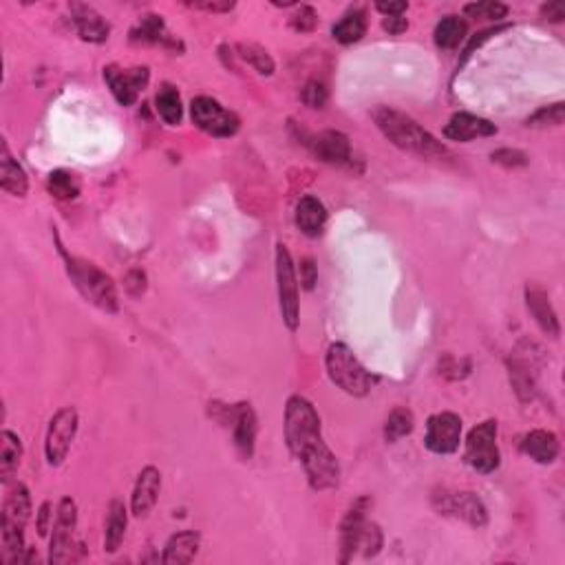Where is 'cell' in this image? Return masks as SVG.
<instances>
[{
  "label": "cell",
  "instance_id": "cell-1",
  "mask_svg": "<svg viewBox=\"0 0 565 565\" xmlns=\"http://www.w3.org/2000/svg\"><path fill=\"white\" fill-rule=\"evenodd\" d=\"M285 444L303 464L309 486L314 491H332L340 483L338 457L325 442L320 417L314 404L303 395H292L285 404Z\"/></svg>",
  "mask_w": 565,
  "mask_h": 565
},
{
  "label": "cell",
  "instance_id": "cell-2",
  "mask_svg": "<svg viewBox=\"0 0 565 565\" xmlns=\"http://www.w3.org/2000/svg\"><path fill=\"white\" fill-rule=\"evenodd\" d=\"M374 122L391 144L409 152V155L426 161H444L453 157L451 151L437 137H433L424 126L417 124L414 117L402 113L398 109L378 106L374 111Z\"/></svg>",
  "mask_w": 565,
  "mask_h": 565
},
{
  "label": "cell",
  "instance_id": "cell-3",
  "mask_svg": "<svg viewBox=\"0 0 565 565\" xmlns=\"http://www.w3.org/2000/svg\"><path fill=\"white\" fill-rule=\"evenodd\" d=\"M32 517V495L24 483H14L7 491L0 512V541H3V561L23 563L24 557V528Z\"/></svg>",
  "mask_w": 565,
  "mask_h": 565
},
{
  "label": "cell",
  "instance_id": "cell-4",
  "mask_svg": "<svg viewBox=\"0 0 565 565\" xmlns=\"http://www.w3.org/2000/svg\"><path fill=\"white\" fill-rule=\"evenodd\" d=\"M67 263V272L73 281L75 289H78L83 297L89 300L91 305L102 309L106 314H115L120 309V300H117V289L113 278L100 269L95 263L86 261V258L69 257L64 249H60Z\"/></svg>",
  "mask_w": 565,
  "mask_h": 565
},
{
  "label": "cell",
  "instance_id": "cell-5",
  "mask_svg": "<svg viewBox=\"0 0 565 565\" xmlns=\"http://www.w3.org/2000/svg\"><path fill=\"white\" fill-rule=\"evenodd\" d=\"M325 365H327L329 380L347 395H354V398H365L374 389V385L378 383V375L366 371L363 363L354 356V351L345 343L329 345Z\"/></svg>",
  "mask_w": 565,
  "mask_h": 565
},
{
  "label": "cell",
  "instance_id": "cell-6",
  "mask_svg": "<svg viewBox=\"0 0 565 565\" xmlns=\"http://www.w3.org/2000/svg\"><path fill=\"white\" fill-rule=\"evenodd\" d=\"M497 420H486L471 429L466 437L464 460L472 471L491 475L502 464V453L497 446Z\"/></svg>",
  "mask_w": 565,
  "mask_h": 565
},
{
  "label": "cell",
  "instance_id": "cell-7",
  "mask_svg": "<svg viewBox=\"0 0 565 565\" xmlns=\"http://www.w3.org/2000/svg\"><path fill=\"white\" fill-rule=\"evenodd\" d=\"M75 528H78V506L71 497H63L55 512V521L51 526V541H49V563H69L75 559Z\"/></svg>",
  "mask_w": 565,
  "mask_h": 565
},
{
  "label": "cell",
  "instance_id": "cell-8",
  "mask_svg": "<svg viewBox=\"0 0 565 565\" xmlns=\"http://www.w3.org/2000/svg\"><path fill=\"white\" fill-rule=\"evenodd\" d=\"M277 287H278V307L285 327L289 332L298 329L300 318V303H298V278L297 268H294L292 254L289 249L278 243L277 246Z\"/></svg>",
  "mask_w": 565,
  "mask_h": 565
},
{
  "label": "cell",
  "instance_id": "cell-9",
  "mask_svg": "<svg viewBox=\"0 0 565 565\" xmlns=\"http://www.w3.org/2000/svg\"><path fill=\"white\" fill-rule=\"evenodd\" d=\"M190 117L197 129L212 137H232L241 126L237 113L223 109L217 100L208 98V95L192 100Z\"/></svg>",
  "mask_w": 565,
  "mask_h": 565
},
{
  "label": "cell",
  "instance_id": "cell-10",
  "mask_svg": "<svg viewBox=\"0 0 565 565\" xmlns=\"http://www.w3.org/2000/svg\"><path fill=\"white\" fill-rule=\"evenodd\" d=\"M78 411L73 406H64L51 417L47 437H44V455L51 466H60L67 460L78 433Z\"/></svg>",
  "mask_w": 565,
  "mask_h": 565
},
{
  "label": "cell",
  "instance_id": "cell-11",
  "mask_svg": "<svg viewBox=\"0 0 565 565\" xmlns=\"http://www.w3.org/2000/svg\"><path fill=\"white\" fill-rule=\"evenodd\" d=\"M433 508L440 515L462 519V521H466L472 528H483L488 523L486 506H483V502L475 492L440 491L433 495Z\"/></svg>",
  "mask_w": 565,
  "mask_h": 565
},
{
  "label": "cell",
  "instance_id": "cell-12",
  "mask_svg": "<svg viewBox=\"0 0 565 565\" xmlns=\"http://www.w3.org/2000/svg\"><path fill=\"white\" fill-rule=\"evenodd\" d=\"M300 141L312 151L314 157H318L325 164L340 168H354L356 164L349 137L340 133V131H323L318 135H303Z\"/></svg>",
  "mask_w": 565,
  "mask_h": 565
},
{
  "label": "cell",
  "instance_id": "cell-13",
  "mask_svg": "<svg viewBox=\"0 0 565 565\" xmlns=\"http://www.w3.org/2000/svg\"><path fill=\"white\" fill-rule=\"evenodd\" d=\"M462 442V417L451 414V411H442L429 417L426 422V435L424 446L435 455H451L460 449Z\"/></svg>",
  "mask_w": 565,
  "mask_h": 565
},
{
  "label": "cell",
  "instance_id": "cell-14",
  "mask_svg": "<svg viewBox=\"0 0 565 565\" xmlns=\"http://www.w3.org/2000/svg\"><path fill=\"white\" fill-rule=\"evenodd\" d=\"M151 80L149 67H133L120 69L117 64L104 67V83L109 84L111 93L122 106H133L141 91L146 89Z\"/></svg>",
  "mask_w": 565,
  "mask_h": 565
},
{
  "label": "cell",
  "instance_id": "cell-15",
  "mask_svg": "<svg viewBox=\"0 0 565 565\" xmlns=\"http://www.w3.org/2000/svg\"><path fill=\"white\" fill-rule=\"evenodd\" d=\"M226 426H232L234 446H237L239 455L243 460H252L254 444H257V414H254L252 404L241 402V404L230 406V417H228Z\"/></svg>",
  "mask_w": 565,
  "mask_h": 565
},
{
  "label": "cell",
  "instance_id": "cell-16",
  "mask_svg": "<svg viewBox=\"0 0 565 565\" xmlns=\"http://www.w3.org/2000/svg\"><path fill=\"white\" fill-rule=\"evenodd\" d=\"M371 506L369 497H360L351 503V508L345 515L343 523H340V563H349L354 559L356 550H358L360 534L366 523V511Z\"/></svg>",
  "mask_w": 565,
  "mask_h": 565
},
{
  "label": "cell",
  "instance_id": "cell-17",
  "mask_svg": "<svg viewBox=\"0 0 565 565\" xmlns=\"http://www.w3.org/2000/svg\"><path fill=\"white\" fill-rule=\"evenodd\" d=\"M71 23H73L75 32L84 43L102 44L109 40L111 24L106 23V18L102 14L95 12L91 5L73 3L71 5Z\"/></svg>",
  "mask_w": 565,
  "mask_h": 565
},
{
  "label": "cell",
  "instance_id": "cell-18",
  "mask_svg": "<svg viewBox=\"0 0 565 565\" xmlns=\"http://www.w3.org/2000/svg\"><path fill=\"white\" fill-rule=\"evenodd\" d=\"M497 135V126L492 122L483 120V117H477L472 113H455L449 120V124L444 126V137L451 141H460V144H466V141L477 140V137H492Z\"/></svg>",
  "mask_w": 565,
  "mask_h": 565
},
{
  "label": "cell",
  "instance_id": "cell-19",
  "mask_svg": "<svg viewBox=\"0 0 565 565\" xmlns=\"http://www.w3.org/2000/svg\"><path fill=\"white\" fill-rule=\"evenodd\" d=\"M161 492V472L155 466H146L137 477L133 497H131V511L135 517H146L155 508Z\"/></svg>",
  "mask_w": 565,
  "mask_h": 565
},
{
  "label": "cell",
  "instance_id": "cell-20",
  "mask_svg": "<svg viewBox=\"0 0 565 565\" xmlns=\"http://www.w3.org/2000/svg\"><path fill=\"white\" fill-rule=\"evenodd\" d=\"M526 305L528 312L532 314V318L537 320V325L541 327V332L550 336V338H559L561 334V325H559L557 312H554L552 303L546 289H541L539 285H526Z\"/></svg>",
  "mask_w": 565,
  "mask_h": 565
},
{
  "label": "cell",
  "instance_id": "cell-21",
  "mask_svg": "<svg viewBox=\"0 0 565 565\" xmlns=\"http://www.w3.org/2000/svg\"><path fill=\"white\" fill-rule=\"evenodd\" d=\"M131 40L141 44H161V47L168 49H181L180 40H175L168 34L166 23L161 20V16H155V14L141 16L140 23L131 29Z\"/></svg>",
  "mask_w": 565,
  "mask_h": 565
},
{
  "label": "cell",
  "instance_id": "cell-22",
  "mask_svg": "<svg viewBox=\"0 0 565 565\" xmlns=\"http://www.w3.org/2000/svg\"><path fill=\"white\" fill-rule=\"evenodd\" d=\"M521 451L537 464H552L559 457V440L552 431H531L521 437Z\"/></svg>",
  "mask_w": 565,
  "mask_h": 565
},
{
  "label": "cell",
  "instance_id": "cell-23",
  "mask_svg": "<svg viewBox=\"0 0 565 565\" xmlns=\"http://www.w3.org/2000/svg\"><path fill=\"white\" fill-rule=\"evenodd\" d=\"M201 546V534L195 531H183L172 534L170 539L166 541L164 548V557L161 561L166 565H186L190 563L192 559L197 557Z\"/></svg>",
  "mask_w": 565,
  "mask_h": 565
},
{
  "label": "cell",
  "instance_id": "cell-24",
  "mask_svg": "<svg viewBox=\"0 0 565 565\" xmlns=\"http://www.w3.org/2000/svg\"><path fill=\"white\" fill-rule=\"evenodd\" d=\"M0 186L12 197H24L29 190L27 172L18 164V160H14L7 141H3V151H0Z\"/></svg>",
  "mask_w": 565,
  "mask_h": 565
},
{
  "label": "cell",
  "instance_id": "cell-25",
  "mask_svg": "<svg viewBox=\"0 0 565 565\" xmlns=\"http://www.w3.org/2000/svg\"><path fill=\"white\" fill-rule=\"evenodd\" d=\"M325 223H327V208L317 197L307 195L298 201L297 206V226L298 230L307 237L317 239L323 234Z\"/></svg>",
  "mask_w": 565,
  "mask_h": 565
},
{
  "label": "cell",
  "instance_id": "cell-26",
  "mask_svg": "<svg viewBox=\"0 0 565 565\" xmlns=\"http://www.w3.org/2000/svg\"><path fill=\"white\" fill-rule=\"evenodd\" d=\"M126 526H129V512H126L124 502L120 499H113L109 503V517H106V526H104V550L109 554H113L120 550L122 541H124Z\"/></svg>",
  "mask_w": 565,
  "mask_h": 565
},
{
  "label": "cell",
  "instance_id": "cell-27",
  "mask_svg": "<svg viewBox=\"0 0 565 565\" xmlns=\"http://www.w3.org/2000/svg\"><path fill=\"white\" fill-rule=\"evenodd\" d=\"M20 457H23V444H20V437L16 433H0V482H12L14 472L20 466Z\"/></svg>",
  "mask_w": 565,
  "mask_h": 565
},
{
  "label": "cell",
  "instance_id": "cell-28",
  "mask_svg": "<svg viewBox=\"0 0 565 565\" xmlns=\"http://www.w3.org/2000/svg\"><path fill=\"white\" fill-rule=\"evenodd\" d=\"M366 34V14L363 9H351L343 18L332 27V35L336 43L340 44H354L363 40Z\"/></svg>",
  "mask_w": 565,
  "mask_h": 565
},
{
  "label": "cell",
  "instance_id": "cell-29",
  "mask_svg": "<svg viewBox=\"0 0 565 565\" xmlns=\"http://www.w3.org/2000/svg\"><path fill=\"white\" fill-rule=\"evenodd\" d=\"M468 23L460 16H444L440 23L435 24V32H433V40L440 49L451 51L460 47L462 40L466 38Z\"/></svg>",
  "mask_w": 565,
  "mask_h": 565
},
{
  "label": "cell",
  "instance_id": "cell-30",
  "mask_svg": "<svg viewBox=\"0 0 565 565\" xmlns=\"http://www.w3.org/2000/svg\"><path fill=\"white\" fill-rule=\"evenodd\" d=\"M155 109L160 113L164 124L168 126H177L181 124V117H183V106H181V98H180V91L175 86L164 84L155 95Z\"/></svg>",
  "mask_w": 565,
  "mask_h": 565
},
{
  "label": "cell",
  "instance_id": "cell-31",
  "mask_svg": "<svg viewBox=\"0 0 565 565\" xmlns=\"http://www.w3.org/2000/svg\"><path fill=\"white\" fill-rule=\"evenodd\" d=\"M508 369H511V383L519 400L531 402L534 398V374L528 360L511 358L508 360Z\"/></svg>",
  "mask_w": 565,
  "mask_h": 565
},
{
  "label": "cell",
  "instance_id": "cell-32",
  "mask_svg": "<svg viewBox=\"0 0 565 565\" xmlns=\"http://www.w3.org/2000/svg\"><path fill=\"white\" fill-rule=\"evenodd\" d=\"M414 426H415L414 411L406 409V406H398V409L391 411L389 417H386V422H385V440L389 442V444H394V442L402 440V437L411 435Z\"/></svg>",
  "mask_w": 565,
  "mask_h": 565
},
{
  "label": "cell",
  "instance_id": "cell-33",
  "mask_svg": "<svg viewBox=\"0 0 565 565\" xmlns=\"http://www.w3.org/2000/svg\"><path fill=\"white\" fill-rule=\"evenodd\" d=\"M47 190L60 201H71L80 195V180L69 170H54L47 177Z\"/></svg>",
  "mask_w": 565,
  "mask_h": 565
},
{
  "label": "cell",
  "instance_id": "cell-34",
  "mask_svg": "<svg viewBox=\"0 0 565 565\" xmlns=\"http://www.w3.org/2000/svg\"><path fill=\"white\" fill-rule=\"evenodd\" d=\"M237 51H239V58H243L249 64V67L257 69V73L272 75L274 69H277V64H274L272 55H269L263 47H258V44H254V43H239Z\"/></svg>",
  "mask_w": 565,
  "mask_h": 565
},
{
  "label": "cell",
  "instance_id": "cell-35",
  "mask_svg": "<svg viewBox=\"0 0 565 565\" xmlns=\"http://www.w3.org/2000/svg\"><path fill=\"white\" fill-rule=\"evenodd\" d=\"M464 14L471 18L486 20H503L508 16V5L497 3V0H482V3L464 5Z\"/></svg>",
  "mask_w": 565,
  "mask_h": 565
},
{
  "label": "cell",
  "instance_id": "cell-36",
  "mask_svg": "<svg viewBox=\"0 0 565 565\" xmlns=\"http://www.w3.org/2000/svg\"><path fill=\"white\" fill-rule=\"evenodd\" d=\"M563 120H565V104L563 102H557V104L539 109L532 117H528L526 124L532 126V129H548V126H561Z\"/></svg>",
  "mask_w": 565,
  "mask_h": 565
},
{
  "label": "cell",
  "instance_id": "cell-37",
  "mask_svg": "<svg viewBox=\"0 0 565 565\" xmlns=\"http://www.w3.org/2000/svg\"><path fill=\"white\" fill-rule=\"evenodd\" d=\"M383 543H385V537H383V531H380L378 523L366 521L365 528H363V534H360V543H358V548H365L363 550L365 557L374 559L375 554L383 550Z\"/></svg>",
  "mask_w": 565,
  "mask_h": 565
},
{
  "label": "cell",
  "instance_id": "cell-38",
  "mask_svg": "<svg viewBox=\"0 0 565 565\" xmlns=\"http://www.w3.org/2000/svg\"><path fill=\"white\" fill-rule=\"evenodd\" d=\"M327 98L329 91L320 80H309V83L303 86V91H300V100H303L309 109H323V106L327 104Z\"/></svg>",
  "mask_w": 565,
  "mask_h": 565
},
{
  "label": "cell",
  "instance_id": "cell-39",
  "mask_svg": "<svg viewBox=\"0 0 565 565\" xmlns=\"http://www.w3.org/2000/svg\"><path fill=\"white\" fill-rule=\"evenodd\" d=\"M317 24H318V14H317V9L309 7V5H300L298 12L292 16V29L298 34L314 32Z\"/></svg>",
  "mask_w": 565,
  "mask_h": 565
},
{
  "label": "cell",
  "instance_id": "cell-40",
  "mask_svg": "<svg viewBox=\"0 0 565 565\" xmlns=\"http://www.w3.org/2000/svg\"><path fill=\"white\" fill-rule=\"evenodd\" d=\"M492 164H499L503 168H521L528 164V155L526 152L517 151V149H499L495 152H491Z\"/></svg>",
  "mask_w": 565,
  "mask_h": 565
},
{
  "label": "cell",
  "instance_id": "cell-41",
  "mask_svg": "<svg viewBox=\"0 0 565 565\" xmlns=\"http://www.w3.org/2000/svg\"><path fill=\"white\" fill-rule=\"evenodd\" d=\"M442 375H446L449 380H462L471 374V363L468 360H457L453 356H446L444 363H442Z\"/></svg>",
  "mask_w": 565,
  "mask_h": 565
},
{
  "label": "cell",
  "instance_id": "cell-42",
  "mask_svg": "<svg viewBox=\"0 0 565 565\" xmlns=\"http://www.w3.org/2000/svg\"><path fill=\"white\" fill-rule=\"evenodd\" d=\"M318 283V266L314 258H303L300 261V285L305 292H312Z\"/></svg>",
  "mask_w": 565,
  "mask_h": 565
},
{
  "label": "cell",
  "instance_id": "cell-43",
  "mask_svg": "<svg viewBox=\"0 0 565 565\" xmlns=\"http://www.w3.org/2000/svg\"><path fill=\"white\" fill-rule=\"evenodd\" d=\"M124 289L133 298H140L146 292V274L141 269H131L124 278Z\"/></svg>",
  "mask_w": 565,
  "mask_h": 565
},
{
  "label": "cell",
  "instance_id": "cell-44",
  "mask_svg": "<svg viewBox=\"0 0 565 565\" xmlns=\"http://www.w3.org/2000/svg\"><path fill=\"white\" fill-rule=\"evenodd\" d=\"M54 526V512H51V502H44L43 506L38 508V521H35V528H38L40 537H47V532Z\"/></svg>",
  "mask_w": 565,
  "mask_h": 565
},
{
  "label": "cell",
  "instance_id": "cell-45",
  "mask_svg": "<svg viewBox=\"0 0 565 565\" xmlns=\"http://www.w3.org/2000/svg\"><path fill=\"white\" fill-rule=\"evenodd\" d=\"M186 5L192 9H201V12H212V14H226L237 7V5L230 3V0H226V3H186Z\"/></svg>",
  "mask_w": 565,
  "mask_h": 565
},
{
  "label": "cell",
  "instance_id": "cell-46",
  "mask_svg": "<svg viewBox=\"0 0 565 565\" xmlns=\"http://www.w3.org/2000/svg\"><path fill=\"white\" fill-rule=\"evenodd\" d=\"M375 9L380 14H385V18L402 16L409 9V3H404V0H400V3H375Z\"/></svg>",
  "mask_w": 565,
  "mask_h": 565
},
{
  "label": "cell",
  "instance_id": "cell-47",
  "mask_svg": "<svg viewBox=\"0 0 565 565\" xmlns=\"http://www.w3.org/2000/svg\"><path fill=\"white\" fill-rule=\"evenodd\" d=\"M383 29L385 32H389L391 35H400L402 32H406L409 29V20L402 18V16H389L383 20Z\"/></svg>",
  "mask_w": 565,
  "mask_h": 565
},
{
  "label": "cell",
  "instance_id": "cell-48",
  "mask_svg": "<svg viewBox=\"0 0 565 565\" xmlns=\"http://www.w3.org/2000/svg\"><path fill=\"white\" fill-rule=\"evenodd\" d=\"M541 16L546 18V20H550V23H563V18H565L563 5H559V3H548V5H543V7H541Z\"/></svg>",
  "mask_w": 565,
  "mask_h": 565
}]
</instances>
